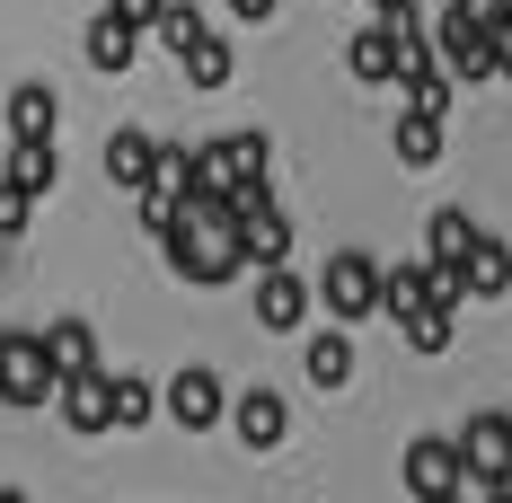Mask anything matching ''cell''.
Returning a JSON list of instances; mask_svg holds the SVG:
<instances>
[{
    "mask_svg": "<svg viewBox=\"0 0 512 503\" xmlns=\"http://www.w3.org/2000/svg\"><path fill=\"white\" fill-rule=\"evenodd\" d=\"M309 309L318 301H309V283L292 265H265V274H256V327H265V336H301Z\"/></svg>",
    "mask_w": 512,
    "mask_h": 503,
    "instance_id": "cell-9",
    "label": "cell"
},
{
    "mask_svg": "<svg viewBox=\"0 0 512 503\" xmlns=\"http://www.w3.org/2000/svg\"><path fill=\"white\" fill-rule=\"evenodd\" d=\"M0 406H53V362L36 327H0Z\"/></svg>",
    "mask_w": 512,
    "mask_h": 503,
    "instance_id": "cell-5",
    "label": "cell"
},
{
    "mask_svg": "<svg viewBox=\"0 0 512 503\" xmlns=\"http://www.w3.org/2000/svg\"><path fill=\"white\" fill-rule=\"evenodd\" d=\"M398 336H407L415 353H451V336H460V301H442V292H433L424 309H407V318H398Z\"/></svg>",
    "mask_w": 512,
    "mask_h": 503,
    "instance_id": "cell-20",
    "label": "cell"
},
{
    "mask_svg": "<svg viewBox=\"0 0 512 503\" xmlns=\"http://www.w3.org/2000/svg\"><path fill=\"white\" fill-rule=\"evenodd\" d=\"M274 9H283V0H230V18H248V27H265Z\"/></svg>",
    "mask_w": 512,
    "mask_h": 503,
    "instance_id": "cell-29",
    "label": "cell"
},
{
    "mask_svg": "<svg viewBox=\"0 0 512 503\" xmlns=\"http://www.w3.org/2000/svg\"><path fill=\"white\" fill-rule=\"evenodd\" d=\"M292 256V221L274 212V195H256V203H239V265H283Z\"/></svg>",
    "mask_w": 512,
    "mask_h": 503,
    "instance_id": "cell-12",
    "label": "cell"
},
{
    "mask_svg": "<svg viewBox=\"0 0 512 503\" xmlns=\"http://www.w3.org/2000/svg\"><path fill=\"white\" fill-rule=\"evenodd\" d=\"M151 151H159V142L142 133V124H115V133H106V177L142 195V186H151Z\"/></svg>",
    "mask_w": 512,
    "mask_h": 503,
    "instance_id": "cell-18",
    "label": "cell"
},
{
    "mask_svg": "<svg viewBox=\"0 0 512 503\" xmlns=\"http://www.w3.org/2000/svg\"><path fill=\"white\" fill-rule=\"evenodd\" d=\"M0 503H27V495H18V486H0Z\"/></svg>",
    "mask_w": 512,
    "mask_h": 503,
    "instance_id": "cell-32",
    "label": "cell"
},
{
    "mask_svg": "<svg viewBox=\"0 0 512 503\" xmlns=\"http://www.w3.org/2000/svg\"><path fill=\"white\" fill-rule=\"evenodd\" d=\"M486 503H512V486H486Z\"/></svg>",
    "mask_w": 512,
    "mask_h": 503,
    "instance_id": "cell-30",
    "label": "cell"
},
{
    "mask_svg": "<svg viewBox=\"0 0 512 503\" xmlns=\"http://www.w3.org/2000/svg\"><path fill=\"white\" fill-rule=\"evenodd\" d=\"M159 256H168V274L195 283V292H221V283L248 274V265H239V239H212V230H186V221L159 230Z\"/></svg>",
    "mask_w": 512,
    "mask_h": 503,
    "instance_id": "cell-3",
    "label": "cell"
},
{
    "mask_svg": "<svg viewBox=\"0 0 512 503\" xmlns=\"http://www.w3.org/2000/svg\"><path fill=\"white\" fill-rule=\"evenodd\" d=\"M433 62L451 80H495V0H451L433 18Z\"/></svg>",
    "mask_w": 512,
    "mask_h": 503,
    "instance_id": "cell-1",
    "label": "cell"
},
{
    "mask_svg": "<svg viewBox=\"0 0 512 503\" xmlns=\"http://www.w3.org/2000/svg\"><path fill=\"white\" fill-rule=\"evenodd\" d=\"M53 415L89 442V433H115V406H106V371H71V380H53Z\"/></svg>",
    "mask_w": 512,
    "mask_h": 503,
    "instance_id": "cell-11",
    "label": "cell"
},
{
    "mask_svg": "<svg viewBox=\"0 0 512 503\" xmlns=\"http://www.w3.org/2000/svg\"><path fill=\"white\" fill-rule=\"evenodd\" d=\"M80 53H89V71H106V80H124V71L142 62V27H124L115 9H98V18H89V36H80Z\"/></svg>",
    "mask_w": 512,
    "mask_h": 503,
    "instance_id": "cell-14",
    "label": "cell"
},
{
    "mask_svg": "<svg viewBox=\"0 0 512 503\" xmlns=\"http://www.w3.org/2000/svg\"><path fill=\"white\" fill-rule=\"evenodd\" d=\"M45 362H53V380L106 371V362H98V327H89V318H53V327H45Z\"/></svg>",
    "mask_w": 512,
    "mask_h": 503,
    "instance_id": "cell-15",
    "label": "cell"
},
{
    "mask_svg": "<svg viewBox=\"0 0 512 503\" xmlns=\"http://www.w3.org/2000/svg\"><path fill=\"white\" fill-rule=\"evenodd\" d=\"M433 503H468V495H433Z\"/></svg>",
    "mask_w": 512,
    "mask_h": 503,
    "instance_id": "cell-33",
    "label": "cell"
},
{
    "mask_svg": "<svg viewBox=\"0 0 512 503\" xmlns=\"http://www.w3.org/2000/svg\"><path fill=\"white\" fill-rule=\"evenodd\" d=\"M106 406H115V433H142V424L159 415V389L133 380V371H106Z\"/></svg>",
    "mask_w": 512,
    "mask_h": 503,
    "instance_id": "cell-23",
    "label": "cell"
},
{
    "mask_svg": "<svg viewBox=\"0 0 512 503\" xmlns=\"http://www.w3.org/2000/svg\"><path fill=\"white\" fill-rule=\"evenodd\" d=\"M451 442H460V468H468L477 495H486V486H512V415L504 406L468 415V433H451Z\"/></svg>",
    "mask_w": 512,
    "mask_h": 503,
    "instance_id": "cell-6",
    "label": "cell"
},
{
    "mask_svg": "<svg viewBox=\"0 0 512 503\" xmlns=\"http://www.w3.org/2000/svg\"><path fill=\"white\" fill-rule=\"evenodd\" d=\"M27 212H36V203L18 195L9 177H0V239H27Z\"/></svg>",
    "mask_w": 512,
    "mask_h": 503,
    "instance_id": "cell-27",
    "label": "cell"
},
{
    "mask_svg": "<svg viewBox=\"0 0 512 503\" xmlns=\"http://www.w3.org/2000/svg\"><path fill=\"white\" fill-rule=\"evenodd\" d=\"M265 159H274L265 133H221V142L195 151V168H204V186H221L230 203H256V195H274V186H265Z\"/></svg>",
    "mask_w": 512,
    "mask_h": 503,
    "instance_id": "cell-4",
    "label": "cell"
},
{
    "mask_svg": "<svg viewBox=\"0 0 512 503\" xmlns=\"http://www.w3.org/2000/svg\"><path fill=\"white\" fill-rule=\"evenodd\" d=\"M151 36H159V45H168V53H186V45H195V36H204V9H195V0H168V9H159V18H151Z\"/></svg>",
    "mask_w": 512,
    "mask_h": 503,
    "instance_id": "cell-26",
    "label": "cell"
},
{
    "mask_svg": "<svg viewBox=\"0 0 512 503\" xmlns=\"http://www.w3.org/2000/svg\"><path fill=\"white\" fill-rule=\"evenodd\" d=\"M451 283H460V301H504V292H512V248H504V239H486V230H477Z\"/></svg>",
    "mask_w": 512,
    "mask_h": 503,
    "instance_id": "cell-13",
    "label": "cell"
},
{
    "mask_svg": "<svg viewBox=\"0 0 512 503\" xmlns=\"http://www.w3.org/2000/svg\"><path fill=\"white\" fill-rule=\"evenodd\" d=\"M159 406H168V424L177 433H212L221 415H230V389H221V371H204V362H186L168 389H159Z\"/></svg>",
    "mask_w": 512,
    "mask_h": 503,
    "instance_id": "cell-7",
    "label": "cell"
},
{
    "mask_svg": "<svg viewBox=\"0 0 512 503\" xmlns=\"http://www.w3.org/2000/svg\"><path fill=\"white\" fill-rule=\"evenodd\" d=\"M371 9H380V18H389V9H407V0H371Z\"/></svg>",
    "mask_w": 512,
    "mask_h": 503,
    "instance_id": "cell-31",
    "label": "cell"
},
{
    "mask_svg": "<svg viewBox=\"0 0 512 503\" xmlns=\"http://www.w3.org/2000/svg\"><path fill=\"white\" fill-rule=\"evenodd\" d=\"M442 159V124L433 115H398V168H433Z\"/></svg>",
    "mask_w": 512,
    "mask_h": 503,
    "instance_id": "cell-25",
    "label": "cell"
},
{
    "mask_svg": "<svg viewBox=\"0 0 512 503\" xmlns=\"http://www.w3.org/2000/svg\"><path fill=\"white\" fill-rule=\"evenodd\" d=\"M301 371H309V389H345L354 380V336L345 327H318L301 345Z\"/></svg>",
    "mask_w": 512,
    "mask_h": 503,
    "instance_id": "cell-17",
    "label": "cell"
},
{
    "mask_svg": "<svg viewBox=\"0 0 512 503\" xmlns=\"http://www.w3.org/2000/svg\"><path fill=\"white\" fill-rule=\"evenodd\" d=\"M309 301L327 309V327L380 318V256H371V248H336V256H327V274L309 283Z\"/></svg>",
    "mask_w": 512,
    "mask_h": 503,
    "instance_id": "cell-2",
    "label": "cell"
},
{
    "mask_svg": "<svg viewBox=\"0 0 512 503\" xmlns=\"http://www.w3.org/2000/svg\"><path fill=\"white\" fill-rule=\"evenodd\" d=\"M18 195L36 203V195H53V177H62V159H53V142H9V168H0Z\"/></svg>",
    "mask_w": 512,
    "mask_h": 503,
    "instance_id": "cell-22",
    "label": "cell"
},
{
    "mask_svg": "<svg viewBox=\"0 0 512 503\" xmlns=\"http://www.w3.org/2000/svg\"><path fill=\"white\" fill-rule=\"evenodd\" d=\"M345 71L371 80V89H380V80H398V27H389V18H380V27H362L354 45H345Z\"/></svg>",
    "mask_w": 512,
    "mask_h": 503,
    "instance_id": "cell-19",
    "label": "cell"
},
{
    "mask_svg": "<svg viewBox=\"0 0 512 503\" xmlns=\"http://www.w3.org/2000/svg\"><path fill=\"white\" fill-rule=\"evenodd\" d=\"M398 468H407V495H415V503H433V495H468V468H460V442H451V433H415Z\"/></svg>",
    "mask_w": 512,
    "mask_h": 503,
    "instance_id": "cell-8",
    "label": "cell"
},
{
    "mask_svg": "<svg viewBox=\"0 0 512 503\" xmlns=\"http://www.w3.org/2000/svg\"><path fill=\"white\" fill-rule=\"evenodd\" d=\"M221 424H230L248 451H283V433H292V406H283V389H239Z\"/></svg>",
    "mask_w": 512,
    "mask_h": 503,
    "instance_id": "cell-10",
    "label": "cell"
},
{
    "mask_svg": "<svg viewBox=\"0 0 512 503\" xmlns=\"http://www.w3.org/2000/svg\"><path fill=\"white\" fill-rule=\"evenodd\" d=\"M177 62H186V80H195V89H230V71H239V53H230V36H221V27H204Z\"/></svg>",
    "mask_w": 512,
    "mask_h": 503,
    "instance_id": "cell-21",
    "label": "cell"
},
{
    "mask_svg": "<svg viewBox=\"0 0 512 503\" xmlns=\"http://www.w3.org/2000/svg\"><path fill=\"white\" fill-rule=\"evenodd\" d=\"M106 9H115L124 27H142V36H151V18H159V9H168V0H106Z\"/></svg>",
    "mask_w": 512,
    "mask_h": 503,
    "instance_id": "cell-28",
    "label": "cell"
},
{
    "mask_svg": "<svg viewBox=\"0 0 512 503\" xmlns=\"http://www.w3.org/2000/svg\"><path fill=\"white\" fill-rule=\"evenodd\" d=\"M53 124H62V98L45 80H18L9 89V142H53Z\"/></svg>",
    "mask_w": 512,
    "mask_h": 503,
    "instance_id": "cell-16",
    "label": "cell"
},
{
    "mask_svg": "<svg viewBox=\"0 0 512 503\" xmlns=\"http://www.w3.org/2000/svg\"><path fill=\"white\" fill-rule=\"evenodd\" d=\"M433 301V265H380V318H407Z\"/></svg>",
    "mask_w": 512,
    "mask_h": 503,
    "instance_id": "cell-24",
    "label": "cell"
}]
</instances>
